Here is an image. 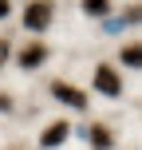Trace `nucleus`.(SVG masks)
I'll use <instances>...</instances> for the list:
<instances>
[{"instance_id": "1", "label": "nucleus", "mask_w": 142, "mask_h": 150, "mask_svg": "<svg viewBox=\"0 0 142 150\" xmlns=\"http://www.w3.org/2000/svg\"><path fill=\"white\" fill-rule=\"evenodd\" d=\"M55 20V4L52 0H28L24 4V28L28 32H47Z\"/></svg>"}, {"instance_id": "2", "label": "nucleus", "mask_w": 142, "mask_h": 150, "mask_svg": "<svg viewBox=\"0 0 142 150\" xmlns=\"http://www.w3.org/2000/svg\"><path fill=\"white\" fill-rule=\"evenodd\" d=\"M91 83H95L99 95H107V99H122V75L114 71L111 63H99L95 75H91Z\"/></svg>"}, {"instance_id": "3", "label": "nucleus", "mask_w": 142, "mask_h": 150, "mask_svg": "<svg viewBox=\"0 0 142 150\" xmlns=\"http://www.w3.org/2000/svg\"><path fill=\"white\" fill-rule=\"evenodd\" d=\"M47 59H52V47L40 44V40H32V44H24L20 52H16V63H20L24 71H40Z\"/></svg>"}, {"instance_id": "4", "label": "nucleus", "mask_w": 142, "mask_h": 150, "mask_svg": "<svg viewBox=\"0 0 142 150\" xmlns=\"http://www.w3.org/2000/svg\"><path fill=\"white\" fill-rule=\"evenodd\" d=\"M52 95L59 99L63 107H71V111H87V103H91V99H87V91L71 87L67 79H55V83H52Z\"/></svg>"}, {"instance_id": "5", "label": "nucleus", "mask_w": 142, "mask_h": 150, "mask_svg": "<svg viewBox=\"0 0 142 150\" xmlns=\"http://www.w3.org/2000/svg\"><path fill=\"white\" fill-rule=\"evenodd\" d=\"M71 122H47V127H44V134H40V150H55V146H63V142H67V138H71Z\"/></svg>"}, {"instance_id": "6", "label": "nucleus", "mask_w": 142, "mask_h": 150, "mask_svg": "<svg viewBox=\"0 0 142 150\" xmlns=\"http://www.w3.org/2000/svg\"><path fill=\"white\" fill-rule=\"evenodd\" d=\"M83 134H87L91 150H111V146H114V134H111V127H103V122H91V127H83Z\"/></svg>"}, {"instance_id": "7", "label": "nucleus", "mask_w": 142, "mask_h": 150, "mask_svg": "<svg viewBox=\"0 0 142 150\" xmlns=\"http://www.w3.org/2000/svg\"><path fill=\"white\" fill-rule=\"evenodd\" d=\"M119 59H122V67L138 71V63H142V47H138V44H126V47L119 52Z\"/></svg>"}, {"instance_id": "8", "label": "nucleus", "mask_w": 142, "mask_h": 150, "mask_svg": "<svg viewBox=\"0 0 142 150\" xmlns=\"http://www.w3.org/2000/svg\"><path fill=\"white\" fill-rule=\"evenodd\" d=\"M83 12L103 20V16H111V0H83Z\"/></svg>"}, {"instance_id": "9", "label": "nucleus", "mask_w": 142, "mask_h": 150, "mask_svg": "<svg viewBox=\"0 0 142 150\" xmlns=\"http://www.w3.org/2000/svg\"><path fill=\"white\" fill-rule=\"evenodd\" d=\"M8 55H12V44H8V36H0V67L8 63Z\"/></svg>"}, {"instance_id": "10", "label": "nucleus", "mask_w": 142, "mask_h": 150, "mask_svg": "<svg viewBox=\"0 0 142 150\" xmlns=\"http://www.w3.org/2000/svg\"><path fill=\"white\" fill-rule=\"evenodd\" d=\"M12 107H16L12 95H8V91H0V111H12Z\"/></svg>"}, {"instance_id": "11", "label": "nucleus", "mask_w": 142, "mask_h": 150, "mask_svg": "<svg viewBox=\"0 0 142 150\" xmlns=\"http://www.w3.org/2000/svg\"><path fill=\"white\" fill-rule=\"evenodd\" d=\"M8 12H12V0H0V20H8Z\"/></svg>"}]
</instances>
